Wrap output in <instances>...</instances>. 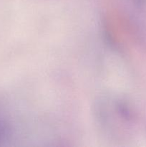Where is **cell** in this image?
I'll list each match as a JSON object with an SVG mask.
<instances>
[{
    "label": "cell",
    "mask_w": 146,
    "mask_h": 147,
    "mask_svg": "<svg viewBox=\"0 0 146 147\" xmlns=\"http://www.w3.org/2000/svg\"><path fill=\"white\" fill-rule=\"evenodd\" d=\"M4 134V126H3V124H1V123L0 122V139H1V138L3 136Z\"/></svg>",
    "instance_id": "6da1fadb"
}]
</instances>
